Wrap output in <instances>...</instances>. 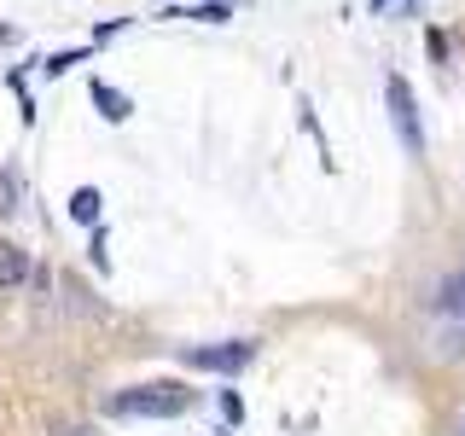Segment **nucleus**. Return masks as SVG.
Returning <instances> with one entry per match:
<instances>
[{
  "label": "nucleus",
  "instance_id": "obj_1",
  "mask_svg": "<svg viewBox=\"0 0 465 436\" xmlns=\"http://www.w3.org/2000/svg\"><path fill=\"white\" fill-rule=\"evenodd\" d=\"M116 419H181L198 407V390L174 384V378H152V384H128L105 401Z\"/></svg>",
  "mask_w": 465,
  "mask_h": 436
},
{
  "label": "nucleus",
  "instance_id": "obj_2",
  "mask_svg": "<svg viewBox=\"0 0 465 436\" xmlns=\"http://www.w3.org/2000/svg\"><path fill=\"white\" fill-rule=\"evenodd\" d=\"M384 99H390V123H396V140L407 157H425V128H419V99L413 87H407V76H396L390 70L384 76Z\"/></svg>",
  "mask_w": 465,
  "mask_h": 436
},
{
  "label": "nucleus",
  "instance_id": "obj_3",
  "mask_svg": "<svg viewBox=\"0 0 465 436\" xmlns=\"http://www.w3.org/2000/svg\"><path fill=\"white\" fill-rule=\"evenodd\" d=\"M251 355H256V343H251V338L210 343V349H181V361H186V367H198V372H227V378L251 367Z\"/></svg>",
  "mask_w": 465,
  "mask_h": 436
},
{
  "label": "nucleus",
  "instance_id": "obj_4",
  "mask_svg": "<svg viewBox=\"0 0 465 436\" xmlns=\"http://www.w3.org/2000/svg\"><path fill=\"white\" fill-rule=\"evenodd\" d=\"M87 99H94L99 105V116H105V123H128V116H134V99L123 94V87H111V82H87Z\"/></svg>",
  "mask_w": 465,
  "mask_h": 436
},
{
  "label": "nucleus",
  "instance_id": "obj_5",
  "mask_svg": "<svg viewBox=\"0 0 465 436\" xmlns=\"http://www.w3.org/2000/svg\"><path fill=\"white\" fill-rule=\"evenodd\" d=\"M24 280H35V268H29V256H24V244H12V239H0V285H24Z\"/></svg>",
  "mask_w": 465,
  "mask_h": 436
},
{
  "label": "nucleus",
  "instance_id": "obj_6",
  "mask_svg": "<svg viewBox=\"0 0 465 436\" xmlns=\"http://www.w3.org/2000/svg\"><path fill=\"white\" fill-rule=\"evenodd\" d=\"M99 215H105V198H99V186H76V193H70V222L99 227Z\"/></svg>",
  "mask_w": 465,
  "mask_h": 436
},
{
  "label": "nucleus",
  "instance_id": "obj_7",
  "mask_svg": "<svg viewBox=\"0 0 465 436\" xmlns=\"http://www.w3.org/2000/svg\"><path fill=\"white\" fill-rule=\"evenodd\" d=\"M436 309H442V314H454V320H465V273H454V280H442V285H436Z\"/></svg>",
  "mask_w": 465,
  "mask_h": 436
},
{
  "label": "nucleus",
  "instance_id": "obj_8",
  "mask_svg": "<svg viewBox=\"0 0 465 436\" xmlns=\"http://www.w3.org/2000/svg\"><path fill=\"white\" fill-rule=\"evenodd\" d=\"M174 18H198V24H227L232 6L227 0H210V6H193V12H174Z\"/></svg>",
  "mask_w": 465,
  "mask_h": 436
},
{
  "label": "nucleus",
  "instance_id": "obj_9",
  "mask_svg": "<svg viewBox=\"0 0 465 436\" xmlns=\"http://www.w3.org/2000/svg\"><path fill=\"white\" fill-rule=\"evenodd\" d=\"M18 210V169H0V222Z\"/></svg>",
  "mask_w": 465,
  "mask_h": 436
},
{
  "label": "nucleus",
  "instance_id": "obj_10",
  "mask_svg": "<svg viewBox=\"0 0 465 436\" xmlns=\"http://www.w3.org/2000/svg\"><path fill=\"white\" fill-rule=\"evenodd\" d=\"M222 419L227 425H244V396L239 390H222Z\"/></svg>",
  "mask_w": 465,
  "mask_h": 436
},
{
  "label": "nucleus",
  "instance_id": "obj_11",
  "mask_svg": "<svg viewBox=\"0 0 465 436\" xmlns=\"http://www.w3.org/2000/svg\"><path fill=\"white\" fill-rule=\"evenodd\" d=\"M70 64H82V53H47V58H41V70H47V76H64Z\"/></svg>",
  "mask_w": 465,
  "mask_h": 436
},
{
  "label": "nucleus",
  "instance_id": "obj_12",
  "mask_svg": "<svg viewBox=\"0 0 465 436\" xmlns=\"http://www.w3.org/2000/svg\"><path fill=\"white\" fill-rule=\"evenodd\" d=\"M413 6H419V0H372V12H378V18H407Z\"/></svg>",
  "mask_w": 465,
  "mask_h": 436
},
{
  "label": "nucleus",
  "instance_id": "obj_13",
  "mask_svg": "<svg viewBox=\"0 0 465 436\" xmlns=\"http://www.w3.org/2000/svg\"><path fill=\"white\" fill-rule=\"evenodd\" d=\"M64 436H94V431H64Z\"/></svg>",
  "mask_w": 465,
  "mask_h": 436
}]
</instances>
